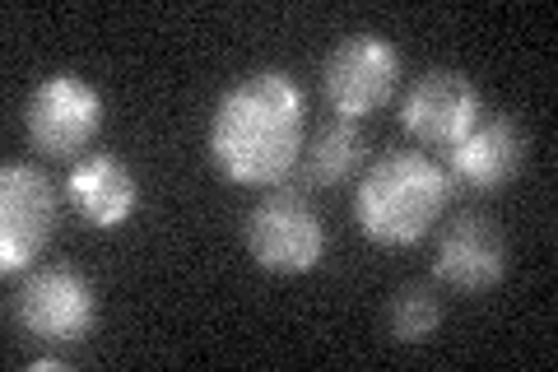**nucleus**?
Segmentation results:
<instances>
[{"label":"nucleus","mask_w":558,"mask_h":372,"mask_svg":"<svg viewBox=\"0 0 558 372\" xmlns=\"http://www.w3.org/2000/svg\"><path fill=\"white\" fill-rule=\"evenodd\" d=\"M209 164L238 187H275L303 158V94L284 70H256L219 98L205 135Z\"/></svg>","instance_id":"nucleus-1"},{"label":"nucleus","mask_w":558,"mask_h":372,"mask_svg":"<svg viewBox=\"0 0 558 372\" xmlns=\"http://www.w3.org/2000/svg\"><path fill=\"white\" fill-rule=\"evenodd\" d=\"M451 196L447 172L428 154L400 149L363 172L354 187V224L377 247H414L442 219Z\"/></svg>","instance_id":"nucleus-2"},{"label":"nucleus","mask_w":558,"mask_h":372,"mask_svg":"<svg viewBox=\"0 0 558 372\" xmlns=\"http://www.w3.org/2000/svg\"><path fill=\"white\" fill-rule=\"evenodd\" d=\"M242 238H247V252L266 275H307L312 265H322L326 252V228L317 209L293 187L266 191L242 224Z\"/></svg>","instance_id":"nucleus-3"},{"label":"nucleus","mask_w":558,"mask_h":372,"mask_svg":"<svg viewBox=\"0 0 558 372\" xmlns=\"http://www.w3.org/2000/svg\"><path fill=\"white\" fill-rule=\"evenodd\" d=\"M57 187L33 164H5L0 172V271L20 275L47 252L57 233Z\"/></svg>","instance_id":"nucleus-4"},{"label":"nucleus","mask_w":558,"mask_h":372,"mask_svg":"<svg viewBox=\"0 0 558 372\" xmlns=\"http://www.w3.org/2000/svg\"><path fill=\"white\" fill-rule=\"evenodd\" d=\"M400 84V51L377 33H354L330 47L322 65V94L344 121L387 108Z\"/></svg>","instance_id":"nucleus-5"},{"label":"nucleus","mask_w":558,"mask_h":372,"mask_svg":"<svg viewBox=\"0 0 558 372\" xmlns=\"http://www.w3.org/2000/svg\"><path fill=\"white\" fill-rule=\"evenodd\" d=\"M14 322H20L33 340L47 345H80L98 322V293L80 271L70 265H47L24 279L20 298H14Z\"/></svg>","instance_id":"nucleus-6"},{"label":"nucleus","mask_w":558,"mask_h":372,"mask_svg":"<svg viewBox=\"0 0 558 372\" xmlns=\"http://www.w3.org/2000/svg\"><path fill=\"white\" fill-rule=\"evenodd\" d=\"M102 127V98L80 75H51L28 94L24 131L47 158H80Z\"/></svg>","instance_id":"nucleus-7"},{"label":"nucleus","mask_w":558,"mask_h":372,"mask_svg":"<svg viewBox=\"0 0 558 372\" xmlns=\"http://www.w3.org/2000/svg\"><path fill=\"white\" fill-rule=\"evenodd\" d=\"M400 127L424 149H451L480 127V94L457 70H428L400 98Z\"/></svg>","instance_id":"nucleus-8"},{"label":"nucleus","mask_w":558,"mask_h":372,"mask_svg":"<svg viewBox=\"0 0 558 372\" xmlns=\"http://www.w3.org/2000/svg\"><path fill=\"white\" fill-rule=\"evenodd\" d=\"M433 275L461 293H484L508 275V242L484 215H461L438 233Z\"/></svg>","instance_id":"nucleus-9"},{"label":"nucleus","mask_w":558,"mask_h":372,"mask_svg":"<svg viewBox=\"0 0 558 372\" xmlns=\"http://www.w3.org/2000/svg\"><path fill=\"white\" fill-rule=\"evenodd\" d=\"M447 182L461 187V191H498L502 182H512L521 158H526V135L512 117H488L470 131L461 145L447 149Z\"/></svg>","instance_id":"nucleus-10"},{"label":"nucleus","mask_w":558,"mask_h":372,"mask_svg":"<svg viewBox=\"0 0 558 372\" xmlns=\"http://www.w3.org/2000/svg\"><path fill=\"white\" fill-rule=\"evenodd\" d=\"M65 196L80 209V219H89L94 228H117L135 215L140 187H135V172L117 154H94L70 168Z\"/></svg>","instance_id":"nucleus-11"},{"label":"nucleus","mask_w":558,"mask_h":372,"mask_svg":"<svg viewBox=\"0 0 558 372\" xmlns=\"http://www.w3.org/2000/svg\"><path fill=\"white\" fill-rule=\"evenodd\" d=\"M363 154H368V140L354 121H326L317 131L312 145H303V177L312 187H340L344 177H354V168L363 164Z\"/></svg>","instance_id":"nucleus-12"},{"label":"nucleus","mask_w":558,"mask_h":372,"mask_svg":"<svg viewBox=\"0 0 558 372\" xmlns=\"http://www.w3.org/2000/svg\"><path fill=\"white\" fill-rule=\"evenodd\" d=\"M442 322V303L428 285H410L391 298L387 308V335L396 345H424Z\"/></svg>","instance_id":"nucleus-13"},{"label":"nucleus","mask_w":558,"mask_h":372,"mask_svg":"<svg viewBox=\"0 0 558 372\" xmlns=\"http://www.w3.org/2000/svg\"><path fill=\"white\" fill-rule=\"evenodd\" d=\"M28 368H33V372H65V363H61V359H33Z\"/></svg>","instance_id":"nucleus-14"}]
</instances>
